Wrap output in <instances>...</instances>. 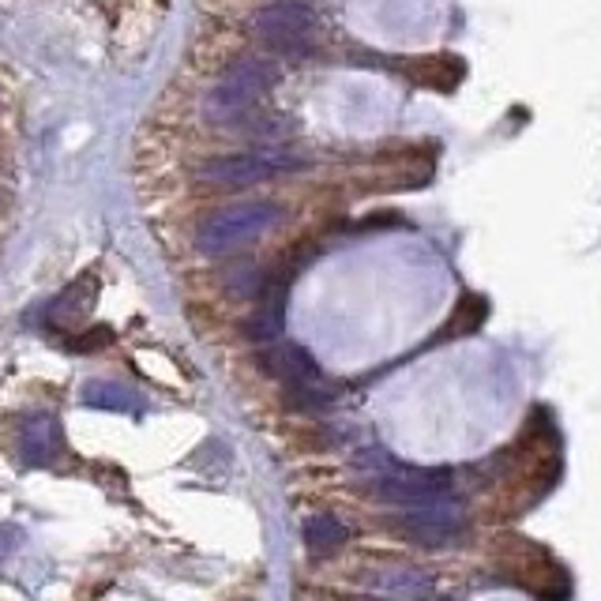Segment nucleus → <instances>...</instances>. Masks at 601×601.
Masks as SVG:
<instances>
[{
	"label": "nucleus",
	"instance_id": "nucleus-1",
	"mask_svg": "<svg viewBox=\"0 0 601 601\" xmlns=\"http://www.w3.org/2000/svg\"><path fill=\"white\" fill-rule=\"evenodd\" d=\"M267 87H275V68L260 57H245L226 68V76L207 94V117L230 128H248L267 136V113L260 109Z\"/></svg>",
	"mask_w": 601,
	"mask_h": 601
},
{
	"label": "nucleus",
	"instance_id": "nucleus-2",
	"mask_svg": "<svg viewBox=\"0 0 601 601\" xmlns=\"http://www.w3.org/2000/svg\"><path fill=\"white\" fill-rule=\"evenodd\" d=\"M357 466L372 478L376 496L387 504H399V508H417V504L451 496V485H455L451 470H417V466L395 463L380 447L357 455Z\"/></svg>",
	"mask_w": 601,
	"mask_h": 601
},
{
	"label": "nucleus",
	"instance_id": "nucleus-3",
	"mask_svg": "<svg viewBox=\"0 0 601 601\" xmlns=\"http://www.w3.org/2000/svg\"><path fill=\"white\" fill-rule=\"evenodd\" d=\"M278 222H282V207H275V203H237V207H226L203 222L196 233V248L203 256H226L233 248L275 230Z\"/></svg>",
	"mask_w": 601,
	"mask_h": 601
},
{
	"label": "nucleus",
	"instance_id": "nucleus-4",
	"mask_svg": "<svg viewBox=\"0 0 601 601\" xmlns=\"http://www.w3.org/2000/svg\"><path fill=\"white\" fill-rule=\"evenodd\" d=\"M252 27L263 46L282 57H309L316 46V19L309 8H301L293 0H278V4L260 8Z\"/></svg>",
	"mask_w": 601,
	"mask_h": 601
},
{
	"label": "nucleus",
	"instance_id": "nucleus-5",
	"mask_svg": "<svg viewBox=\"0 0 601 601\" xmlns=\"http://www.w3.org/2000/svg\"><path fill=\"white\" fill-rule=\"evenodd\" d=\"M305 158L293 155V151H282V147H263V151H252V155H230V158H218L211 162L207 170L200 173L203 181L222 188H248V185H260L267 177L286 170H297Z\"/></svg>",
	"mask_w": 601,
	"mask_h": 601
},
{
	"label": "nucleus",
	"instance_id": "nucleus-6",
	"mask_svg": "<svg viewBox=\"0 0 601 601\" xmlns=\"http://www.w3.org/2000/svg\"><path fill=\"white\" fill-rule=\"evenodd\" d=\"M463 523V508L451 496H440V500H429V504L406 508V515L399 519V530L406 538L421 541V545H447V541L463 534Z\"/></svg>",
	"mask_w": 601,
	"mask_h": 601
},
{
	"label": "nucleus",
	"instance_id": "nucleus-7",
	"mask_svg": "<svg viewBox=\"0 0 601 601\" xmlns=\"http://www.w3.org/2000/svg\"><path fill=\"white\" fill-rule=\"evenodd\" d=\"M263 369L278 376L282 384H320V365L312 361L309 350H301V346H293V342H267V350H263Z\"/></svg>",
	"mask_w": 601,
	"mask_h": 601
},
{
	"label": "nucleus",
	"instance_id": "nucleus-8",
	"mask_svg": "<svg viewBox=\"0 0 601 601\" xmlns=\"http://www.w3.org/2000/svg\"><path fill=\"white\" fill-rule=\"evenodd\" d=\"M19 451H23V463L27 466H49L61 455V425L57 417L38 414L23 421L19 432Z\"/></svg>",
	"mask_w": 601,
	"mask_h": 601
},
{
	"label": "nucleus",
	"instance_id": "nucleus-9",
	"mask_svg": "<svg viewBox=\"0 0 601 601\" xmlns=\"http://www.w3.org/2000/svg\"><path fill=\"white\" fill-rule=\"evenodd\" d=\"M94 297H98V278L94 275H79L68 290H61V297L46 309V320L57 327H72L79 324L87 312H91Z\"/></svg>",
	"mask_w": 601,
	"mask_h": 601
},
{
	"label": "nucleus",
	"instance_id": "nucleus-10",
	"mask_svg": "<svg viewBox=\"0 0 601 601\" xmlns=\"http://www.w3.org/2000/svg\"><path fill=\"white\" fill-rule=\"evenodd\" d=\"M83 402L94 406V410H113V414H139V410H143L136 391H128V387L121 384H109V380H98V384L83 387Z\"/></svg>",
	"mask_w": 601,
	"mask_h": 601
},
{
	"label": "nucleus",
	"instance_id": "nucleus-11",
	"mask_svg": "<svg viewBox=\"0 0 601 601\" xmlns=\"http://www.w3.org/2000/svg\"><path fill=\"white\" fill-rule=\"evenodd\" d=\"M305 541H309V553L327 556L346 541V526L335 515H312L309 523H305Z\"/></svg>",
	"mask_w": 601,
	"mask_h": 601
},
{
	"label": "nucleus",
	"instance_id": "nucleus-12",
	"mask_svg": "<svg viewBox=\"0 0 601 601\" xmlns=\"http://www.w3.org/2000/svg\"><path fill=\"white\" fill-rule=\"evenodd\" d=\"M489 316V301L478 297V293H463L459 305L451 312V324H447V335H474Z\"/></svg>",
	"mask_w": 601,
	"mask_h": 601
},
{
	"label": "nucleus",
	"instance_id": "nucleus-13",
	"mask_svg": "<svg viewBox=\"0 0 601 601\" xmlns=\"http://www.w3.org/2000/svg\"><path fill=\"white\" fill-rule=\"evenodd\" d=\"M226 290H230L233 297H260V293L267 290V275L260 271V263L241 260L226 271Z\"/></svg>",
	"mask_w": 601,
	"mask_h": 601
},
{
	"label": "nucleus",
	"instance_id": "nucleus-14",
	"mask_svg": "<svg viewBox=\"0 0 601 601\" xmlns=\"http://www.w3.org/2000/svg\"><path fill=\"white\" fill-rule=\"evenodd\" d=\"M282 297H286V293H275V301L267 297L260 305V312L248 320V335L256 342H275L278 335H282Z\"/></svg>",
	"mask_w": 601,
	"mask_h": 601
},
{
	"label": "nucleus",
	"instance_id": "nucleus-15",
	"mask_svg": "<svg viewBox=\"0 0 601 601\" xmlns=\"http://www.w3.org/2000/svg\"><path fill=\"white\" fill-rule=\"evenodd\" d=\"M376 583L391 590L395 598H421V594H429L432 586L421 571H391V575H376Z\"/></svg>",
	"mask_w": 601,
	"mask_h": 601
},
{
	"label": "nucleus",
	"instance_id": "nucleus-16",
	"mask_svg": "<svg viewBox=\"0 0 601 601\" xmlns=\"http://www.w3.org/2000/svg\"><path fill=\"white\" fill-rule=\"evenodd\" d=\"M109 342H113V331H109V327H94V331L72 335V339H68V346H72L76 354H94V350H106Z\"/></svg>",
	"mask_w": 601,
	"mask_h": 601
},
{
	"label": "nucleus",
	"instance_id": "nucleus-17",
	"mask_svg": "<svg viewBox=\"0 0 601 601\" xmlns=\"http://www.w3.org/2000/svg\"><path fill=\"white\" fill-rule=\"evenodd\" d=\"M23 545V530L19 526H0V560L12 556Z\"/></svg>",
	"mask_w": 601,
	"mask_h": 601
}]
</instances>
